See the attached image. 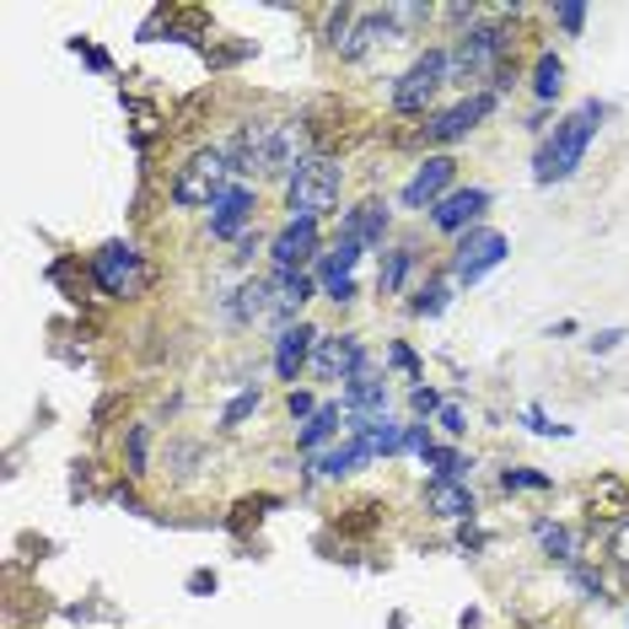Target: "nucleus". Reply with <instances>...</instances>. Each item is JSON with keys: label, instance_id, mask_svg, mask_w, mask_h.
Masks as SVG:
<instances>
[{"label": "nucleus", "instance_id": "7c9ffc66", "mask_svg": "<svg viewBox=\"0 0 629 629\" xmlns=\"http://www.w3.org/2000/svg\"><path fill=\"white\" fill-rule=\"evenodd\" d=\"M258 409H264V382H243V387L226 398V409H221V419H215V430H226V436H232V430H243Z\"/></svg>", "mask_w": 629, "mask_h": 629}, {"label": "nucleus", "instance_id": "20e7f679", "mask_svg": "<svg viewBox=\"0 0 629 629\" xmlns=\"http://www.w3.org/2000/svg\"><path fill=\"white\" fill-rule=\"evenodd\" d=\"M243 178H237V162H232V151L226 146H194L168 178V205L172 210H215L232 189H237Z\"/></svg>", "mask_w": 629, "mask_h": 629}, {"label": "nucleus", "instance_id": "a878e982", "mask_svg": "<svg viewBox=\"0 0 629 629\" xmlns=\"http://www.w3.org/2000/svg\"><path fill=\"white\" fill-rule=\"evenodd\" d=\"M210 468V447L205 441H194V436H178L162 447V473H168L172 484H189L194 473H205Z\"/></svg>", "mask_w": 629, "mask_h": 629}, {"label": "nucleus", "instance_id": "8fccbe9b", "mask_svg": "<svg viewBox=\"0 0 629 629\" xmlns=\"http://www.w3.org/2000/svg\"><path fill=\"white\" fill-rule=\"evenodd\" d=\"M183 587L194 591V597H215V587H221V576L215 571H189V582Z\"/></svg>", "mask_w": 629, "mask_h": 629}, {"label": "nucleus", "instance_id": "9b49d317", "mask_svg": "<svg viewBox=\"0 0 629 629\" xmlns=\"http://www.w3.org/2000/svg\"><path fill=\"white\" fill-rule=\"evenodd\" d=\"M372 366H377V355H372V344L355 329H334V334L318 339V350H312V377L334 382V387H344L350 377H361Z\"/></svg>", "mask_w": 629, "mask_h": 629}, {"label": "nucleus", "instance_id": "dca6fc26", "mask_svg": "<svg viewBox=\"0 0 629 629\" xmlns=\"http://www.w3.org/2000/svg\"><path fill=\"white\" fill-rule=\"evenodd\" d=\"M221 312L232 329H253V323L275 329V275H248L237 291L221 296Z\"/></svg>", "mask_w": 629, "mask_h": 629}, {"label": "nucleus", "instance_id": "c9c22d12", "mask_svg": "<svg viewBox=\"0 0 629 629\" xmlns=\"http://www.w3.org/2000/svg\"><path fill=\"white\" fill-rule=\"evenodd\" d=\"M522 425H527L533 436H554V441H571V436H576V425H559L544 404H527V409H522Z\"/></svg>", "mask_w": 629, "mask_h": 629}, {"label": "nucleus", "instance_id": "412c9836", "mask_svg": "<svg viewBox=\"0 0 629 629\" xmlns=\"http://www.w3.org/2000/svg\"><path fill=\"white\" fill-rule=\"evenodd\" d=\"M344 430H350V415H344L339 398H329L307 425H296V452H301V458H318V452H329V447L344 441Z\"/></svg>", "mask_w": 629, "mask_h": 629}, {"label": "nucleus", "instance_id": "09e8293b", "mask_svg": "<svg viewBox=\"0 0 629 629\" xmlns=\"http://www.w3.org/2000/svg\"><path fill=\"white\" fill-rule=\"evenodd\" d=\"M108 501H119V505H125V511H140V516H151V511H146V501L135 495V479H119V484L108 490Z\"/></svg>", "mask_w": 629, "mask_h": 629}, {"label": "nucleus", "instance_id": "bb28decb", "mask_svg": "<svg viewBox=\"0 0 629 629\" xmlns=\"http://www.w3.org/2000/svg\"><path fill=\"white\" fill-rule=\"evenodd\" d=\"M452 291H458V286H452V275H447V269H441V275H425V280L415 286V296L404 301V312L430 323V318H441V312L452 307Z\"/></svg>", "mask_w": 629, "mask_h": 629}, {"label": "nucleus", "instance_id": "423d86ee", "mask_svg": "<svg viewBox=\"0 0 629 629\" xmlns=\"http://www.w3.org/2000/svg\"><path fill=\"white\" fill-rule=\"evenodd\" d=\"M441 92H447V43H430L419 49L415 60L404 65V76L387 92V108L398 119H430L441 108Z\"/></svg>", "mask_w": 629, "mask_h": 629}, {"label": "nucleus", "instance_id": "f704fd0d", "mask_svg": "<svg viewBox=\"0 0 629 629\" xmlns=\"http://www.w3.org/2000/svg\"><path fill=\"white\" fill-rule=\"evenodd\" d=\"M441 404H447V398H441V387H436V382H415V387L404 393L409 419H436V415H441Z\"/></svg>", "mask_w": 629, "mask_h": 629}, {"label": "nucleus", "instance_id": "f3484780", "mask_svg": "<svg viewBox=\"0 0 629 629\" xmlns=\"http://www.w3.org/2000/svg\"><path fill=\"white\" fill-rule=\"evenodd\" d=\"M387 232H393V205L377 200V194H366L361 205H350L334 226V237H350V243H361L366 253L387 248Z\"/></svg>", "mask_w": 629, "mask_h": 629}, {"label": "nucleus", "instance_id": "c03bdc74", "mask_svg": "<svg viewBox=\"0 0 629 629\" xmlns=\"http://www.w3.org/2000/svg\"><path fill=\"white\" fill-rule=\"evenodd\" d=\"M436 17H441V22H452V28H462V33H468V28H479V22H484V17H479V6H436Z\"/></svg>", "mask_w": 629, "mask_h": 629}, {"label": "nucleus", "instance_id": "a19ab883", "mask_svg": "<svg viewBox=\"0 0 629 629\" xmlns=\"http://www.w3.org/2000/svg\"><path fill=\"white\" fill-rule=\"evenodd\" d=\"M318 409H323V404H318V393H312V387H286V415H291L296 425H307Z\"/></svg>", "mask_w": 629, "mask_h": 629}, {"label": "nucleus", "instance_id": "a18cd8bd", "mask_svg": "<svg viewBox=\"0 0 629 629\" xmlns=\"http://www.w3.org/2000/svg\"><path fill=\"white\" fill-rule=\"evenodd\" d=\"M65 49H71V54H86V65H92L97 76H108V71H114V60H108L103 49H92V43H86V39H71V43H65Z\"/></svg>", "mask_w": 629, "mask_h": 629}, {"label": "nucleus", "instance_id": "6e6552de", "mask_svg": "<svg viewBox=\"0 0 629 629\" xmlns=\"http://www.w3.org/2000/svg\"><path fill=\"white\" fill-rule=\"evenodd\" d=\"M495 108H501V97H495V92H462V97H452V103H441V108H436V114L415 129V146H425V157L452 151V146H462V140L484 125Z\"/></svg>", "mask_w": 629, "mask_h": 629}, {"label": "nucleus", "instance_id": "79ce46f5", "mask_svg": "<svg viewBox=\"0 0 629 629\" xmlns=\"http://www.w3.org/2000/svg\"><path fill=\"white\" fill-rule=\"evenodd\" d=\"M430 441H436V436H430V419H409V425H404V452H398V458H419Z\"/></svg>", "mask_w": 629, "mask_h": 629}, {"label": "nucleus", "instance_id": "f257e3e1", "mask_svg": "<svg viewBox=\"0 0 629 629\" xmlns=\"http://www.w3.org/2000/svg\"><path fill=\"white\" fill-rule=\"evenodd\" d=\"M221 146L232 151L243 183H258V178L286 183L296 162L318 151V146L307 140V125H301V119H286V114H253V119H243Z\"/></svg>", "mask_w": 629, "mask_h": 629}, {"label": "nucleus", "instance_id": "58836bf2", "mask_svg": "<svg viewBox=\"0 0 629 629\" xmlns=\"http://www.w3.org/2000/svg\"><path fill=\"white\" fill-rule=\"evenodd\" d=\"M258 253H269V232H258V226H253V232H243V237L232 243V253H226V264H232V269H248V264L258 258Z\"/></svg>", "mask_w": 629, "mask_h": 629}, {"label": "nucleus", "instance_id": "de8ad7c7", "mask_svg": "<svg viewBox=\"0 0 629 629\" xmlns=\"http://www.w3.org/2000/svg\"><path fill=\"white\" fill-rule=\"evenodd\" d=\"M355 296H361V280H355V275H350V280H329V286H323V301H334V307H350Z\"/></svg>", "mask_w": 629, "mask_h": 629}, {"label": "nucleus", "instance_id": "e433bc0d", "mask_svg": "<svg viewBox=\"0 0 629 629\" xmlns=\"http://www.w3.org/2000/svg\"><path fill=\"white\" fill-rule=\"evenodd\" d=\"M355 17H361V6H329V11H323V43H329V49H339V43L350 39Z\"/></svg>", "mask_w": 629, "mask_h": 629}, {"label": "nucleus", "instance_id": "9d476101", "mask_svg": "<svg viewBox=\"0 0 629 629\" xmlns=\"http://www.w3.org/2000/svg\"><path fill=\"white\" fill-rule=\"evenodd\" d=\"M323 221H307V215H286L275 232H269V275H312V264L323 258Z\"/></svg>", "mask_w": 629, "mask_h": 629}, {"label": "nucleus", "instance_id": "3c124183", "mask_svg": "<svg viewBox=\"0 0 629 629\" xmlns=\"http://www.w3.org/2000/svg\"><path fill=\"white\" fill-rule=\"evenodd\" d=\"M571 334H576V318H559V323L548 329V339H571Z\"/></svg>", "mask_w": 629, "mask_h": 629}, {"label": "nucleus", "instance_id": "c85d7f7f", "mask_svg": "<svg viewBox=\"0 0 629 629\" xmlns=\"http://www.w3.org/2000/svg\"><path fill=\"white\" fill-rule=\"evenodd\" d=\"M527 92L539 97V108H554V97L565 92V60L554 49H539V60L527 71Z\"/></svg>", "mask_w": 629, "mask_h": 629}, {"label": "nucleus", "instance_id": "f8f14e48", "mask_svg": "<svg viewBox=\"0 0 629 629\" xmlns=\"http://www.w3.org/2000/svg\"><path fill=\"white\" fill-rule=\"evenodd\" d=\"M452 189H458V157H452V151L419 157L415 172H409L404 189H398V210H409V215H430V210L452 194Z\"/></svg>", "mask_w": 629, "mask_h": 629}, {"label": "nucleus", "instance_id": "6ab92c4d", "mask_svg": "<svg viewBox=\"0 0 629 629\" xmlns=\"http://www.w3.org/2000/svg\"><path fill=\"white\" fill-rule=\"evenodd\" d=\"M372 458V447L366 441H355V436H344L339 447L329 452H318V458H301V473H307V484H339V479H350V473H361Z\"/></svg>", "mask_w": 629, "mask_h": 629}, {"label": "nucleus", "instance_id": "473e14b6", "mask_svg": "<svg viewBox=\"0 0 629 629\" xmlns=\"http://www.w3.org/2000/svg\"><path fill=\"white\" fill-rule=\"evenodd\" d=\"M565 576H571V587L582 591L587 603H597V608H608V603H614V591H608V576H603V571H591L587 559H576Z\"/></svg>", "mask_w": 629, "mask_h": 629}, {"label": "nucleus", "instance_id": "49530a36", "mask_svg": "<svg viewBox=\"0 0 629 629\" xmlns=\"http://www.w3.org/2000/svg\"><path fill=\"white\" fill-rule=\"evenodd\" d=\"M625 339H629V329H597V334L587 339V350H591V355H614Z\"/></svg>", "mask_w": 629, "mask_h": 629}, {"label": "nucleus", "instance_id": "2eb2a0df", "mask_svg": "<svg viewBox=\"0 0 629 629\" xmlns=\"http://www.w3.org/2000/svg\"><path fill=\"white\" fill-rule=\"evenodd\" d=\"M253 226H258V183H237V189L205 215V243H226V248H232Z\"/></svg>", "mask_w": 629, "mask_h": 629}, {"label": "nucleus", "instance_id": "7ed1b4c3", "mask_svg": "<svg viewBox=\"0 0 629 629\" xmlns=\"http://www.w3.org/2000/svg\"><path fill=\"white\" fill-rule=\"evenodd\" d=\"M511 17H484L479 28H468L458 39L447 43V86L452 92H484L490 76L505 65V54H511Z\"/></svg>", "mask_w": 629, "mask_h": 629}, {"label": "nucleus", "instance_id": "ea45409f", "mask_svg": "<svg viewBox=\"0 0 629 629\" xmlns=\"http://www.w3.org/2000/svg\"><path fill=\"white\" fill-rule=\"evenodd\" d=\"M587 17H591V6H582V0L554 6V28H559L565 39H582V33H587Z\"/></svg>", "mask_w": 629, "mask_h": 629}, {"label": "nucleus", "instance_id": "5701e85b", "mask_svg": "<svg viewBox=\"0 0 629 629\" xmlns=\"http://www.w3.org/2000/svg\"><path fill=\"white\" fill-rule=\"evenodd\" d=\"M312 296H323L318 275H275V334L286 323H296V318H307V301Z\"/></svg>", "mask_w": 629, "mask_h": 629}, {"label": "nucleus", "instance_id": "c756f323", "mask_svg": "<svg viewBox=\"0 0 629 629\" xmlns=\"http://www.w3.org/2000/svg\"><path fill=\"white\" fill-rule=\"evenodd\" d=\"M415 462L430 468V479H468V473H473V458H468L462 447H452V441H430Z\"/></svg>", "mask_w": 629, "mask_h": 629}, {"label": "nucleus", "instance_id": "b1692460", "mask_svg": "<svg viewBox=\"0 0 629 629\" xmlns=\"http://www.w3.org/2000/svg\"><path fill=\"white\" fill-rule=\"evenodd\" d=\"M533 539H539V548H544L554 565H565V571H571V565L582 559V539H587V533H582V527H571V522L539 516V522H533Z\"/></svg>", "mask_w": 629, "mask_h": 629}, {"label": "nucleus", "instance_id": "37998d69", "mask_svg": "<svg viewBox=\"0 0 629 629\" xmlns=\"http://www.w3.org/2000/svg\"><path fill=\"white\" fill-rule=\"evenodd\" d=\"M452 539H458V548H462V554H484V548L495 544V539H490V533H484L479 522H462V527H458V533H452Z\"/></svg>", "mask_w": 629, "mask_h": 629}, {"label": "nucleus", "instance_id": "0eeeda50", "mask_svg": "<svg viewBox=\"0 0 629 629\" xmlns=\"http://www.w3.org/2000/svg\"><path fill=\"white\" fill-rule=\"evenodd\" d=\"M86 280H92V291L103 301H129V296H140L151 286V264H146V253L135 243L108 237V243H97L86 253Z\"/></svg>", "mask_w": 629, "mask_h": 629}, {"label": "nucleus", "instance_id": "39448f33", "mask_svg": "<svg viewBox=\"0 0 629 629\" xmlns=\"http://www.w3.org/2000/svg\"><path fill=\"white\" fill-rule=\"evenodd\" d=\"M339 194H344V162L329 151H312L291 168V178L280 183V205L286 215H307V221H329L339 215Z\"/></svg>", "mask_w": 629, "mask_h": 629}, {"label": "nucleus", "instance_id": "72a5a7b5", "mask_svg": "<svg viewBox=\"0 0 629 629\" xmlns=\"http://www.w3.org/2000/svg\"><path fill=\"white\" fill-rule=\"evenodd\" d=\"M382 366L404 372V382H409V387H415V382H425V361H419V350L409 344V339H393V344H387V355H382Z\"/></svg>", "mask_w": 629, "mask_h": 629}, {"label": "nucleus", "instance_id": "aec40b11", "mask_svg": "<svg viewBox=\"0 0 629 629\" xmlns=\"http://www.w3.org/2000/svg\"><path fill=\"white\" fill-rule=\"evenodd\" d=\"M339 404H344V415L350 419H377L387 415V404H393V387H387V372H361V377H350L339 387Z\"/></svg>", "mask_w": 629, "mask_h": 629}, {"label": "nucleus", "instance_id": "f03ea898", "mask_svg": "<svg viewBox=\"0 0 629 629\" xmlns=\"http://www.w3.org/2000/svg\"><path fill=\"white\" fill-rule=\"evenodd\" d=\"M608 114H614V108H608L603 97H587V103H576L571 114H559L554 129L539 140V151H533V183H539V189L571 183V178L582 172V162H587L597 129L608 125Z\"/></svg>", "mask_w": 629, "mask_h": 629}, {"label": "nucleus", "instance_id": "4468645a", "mask_svg": "<svg viewBox=\"0 0 629 629\" xmlns=\"http://www.w3.org/2000/svg\"><path fill=\"white\" fill-rule=\"evenodd\" d=\"M490 205H495V194H490L484 183H458V189L430 210L425 221H430V232H441V237H452V243H458L462 232L484 226V210H490Z\"/></svg>", "mask_w": 629, "mask_h": 629}, {"label": "nucleus", "instance_id": "cd10ccee", "mask_svg": "<svg viewBox=\"0 0 629 629\" xmlns=\"http://www.w3.org/2000/svg\"><path fill=\"white\" fill-rule=\"evenodd\" d=\"M361 258H366V248H361V243L334 237V243L323 248V258L312 264V275H318V286H329V280H350V275L361 269Z\"/></svg>", "mask_w": 629, "mask_h": 629}, {"label": "nucleus", "instance_id": "1a4fd4ad", "mask_svg": "<svg viewBox=\"0 0 629 629\" xmlns=\"http://www.w3.org/2000/svg\"><path fill=\"white\" fill-rule=\"evenodd\" d=\"M505 258H511V237H505L501 226H473V232H462L452 253H447V275H452V286L458 291H473L479 280H490L495 269H501Z\"/></svg>", "mask_w": 629, "mask_h": 629}, {"label": "nucleus", "instance_id": "4be33fe9", "mask_svg": "<svg viewBox=\"0 0 629 629\" xmlns=\"http://www.w3.org/2000/svg\"><path fill=\"white\" fill-rule=\"evenodd\" d=\"M415 275H419L415 243H387V248L377 253V296H404Z\"/></svg>", "mask_w": 629, "mask_h": 629}, {"label": "nucleus", "instance_id": "ddd939ff", "mask_svg": "<svg viewBox=\"0 0 629 629\" xmlns=\"http://www.w3.org/2000/svg\"><path fill=\"white\" fill-rule=\"evenodd\" d=\"M318 339H323V329H318L312 318H296V323H286L280 334L269 339V372H275V382L296 387L301 372H312V350H318Z\"/></svg>", "mask_w": 629, "mask_h": 629}, {"label": "nucleus", "instance_id": "2f4dec72", "mask_svg": "<svg viewBox=\"0 0 629 629\" xmlns=\"http://www.w3.org/2000/svg\"><path fill=\"white\" fill-rule=\"evenodd\" d=\"M501 490H505V495H548V490H554V473L527 468V462H505V468H501Z\"/></svg>", "mask_w": 629, "mask_h": 629}, {"label": "nucleus", "instance_id": "4c0bfd02", "mask_svg": "<svg viewBox=\"0 0 629 629\" xmlns=\"http://www.w3.org/2000/svg\"><path fill=\"white\" fill-rule=\"evenodd\" d=\"M430 425H436V430L458 447L462 436H468V404H462V398H447V404H441V415L430 419Z\"/></svg>", "mask_w": 629, "mask_h": 629}, {"label": "nucleus", "instance_id": "393cba45", "mask_svg": "<svg viewBox=\"0 0 629 629\" xmlns=\"http://www.w3.org/2000/svg\"><path fill=\"white\" fill-rule=\"evenodd\" d=\"M151 447H157V425L151 419H129L125 436H119V452H125V479H151Z\"/></svg>", "mask_w": 629, "mask_h": 629}, {"label": "nucleus", "instance_id": "a211bd4d", "mask_svg": "<svg viewBox=\"0 0 629 629\" xmlns=\"http://www.w3.org/2000/svg\"><path fill=\"white\" fill-rule=\"evenodd\" d=\"M425 516H436V522H479V495L468 490V479H425Z\"/></svg>", "mask_w": 629, "mask_h": 629}]
</instances>
